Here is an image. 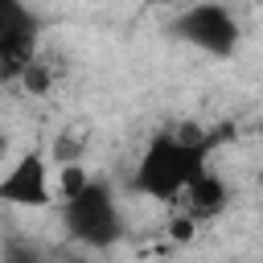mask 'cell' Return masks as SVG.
<instances>
[{
    "label": "cell",
    "mask_w": 263,
    "mask_h": 263,
    "mask_svg": "<svg viewBox=\"0 0 263 263\" xmlns=\"http://www.w3.org/2000/svg\"><path fill=\"white\" fill-rule=\"evenodd\" d=\"M148 4H173V0H148Z\"/></svg>",
    "instance_id": "9a60e30c"
},
{
    "label": "cell",
    "mask_w": 263,
    "mask_h": 263,
    "mask_svg": "<svg viewBox=\"0 0 263 263\" xmlns=\"http://www.w3.org/2000/svg\"><path fill=\"white\" fill-rule=\"evenodd\" d=\"M33 25H41V21L25 0H0V37H8L16 29H33Z\"/></svg>",
    "instance_id": "52a82bcc"
},
{
    "label": "cell",
    "mask_w": 263,
    "mask_h": 263,
    "mask_svg": "<svg viewBox=\"0 0 263 263\" xmlns=\"http://www.w3.org/2000/svg\"><path fill=\"white\" fill-rule=\"evenodd\" d=\"M218 136H205L201 127H185V132H156L132 173V189L156 201H177L181 189L210 168V152H214Z\"/></svg>",
    "instance_id": "6da1fadb"
},
{
    "label": "cell",
    "mask_w": 263,
    "mask_h": 263,
    "mask_svg": "<svg viewBox=\"0 0 263 263\" xmlns=\"http://www.w3.org/2000/svg\"><path fill=\"white\" fill-rule=\"evenodd\" d=\"M45 263H86L82 251H58V255H45Z\"/></svg>",
    "instance_id": "4fadbf2b"
},
{
    "label": "cell",
    "mask_w": 263,
    "mask_h": 263,
    "mask_svg": "<svg viewBox=\"0 0 263 263\" xmlns=\"http://www.w3.org/2000/svg\"><path fill=\"white\" fill-rule=\"evenodd\" d=\"M168 33H173L177 41L210 53V58H230V53L238 49V37H242L238 16H234L226 4H218V0H197V4H189L185 12L173 16Z\"/></svg>",
    "instance_id": "3957f363"
},
{
    "label": "cell",
    "mask_w": 263,
    "mask_h": 263,
    "mask_svg": "<svg viewBox=\"0 0 263 263\" xmlns=\"http://www.w3.org/2000/svg\"><path fill=\"white\" fill-rule=\"evenodd\" d=\"M37 49H41V25L0 37V82H16L21 70L37 58Z\"/></svg>",
    "instance_id": "8992f818"
},
{
    "label": "cell",
    "mask_w": 263,
    "mask_h": 263,
    "mask_svg": "<svg viewBox=\"0 0 263 263\" xmlns=\"http://www.w3.org/2000/svg\"><path fill=\"white\" fill-rule=\"evenodd\" d=\"M16 82H21L29 95H45V90L53 86V66H49V62L37 53V58H33V62L21 70V78H16Z\"/></svg>",
    "instance_id": "ba28073f"
},
{
    "label": "cell",
    "mask_w": 263,
    "mask_h": 263,
    "mask_svg": "<svg viewBox=\"0 0 263 263\" xmlns=\"http://www.w3.org/2000/svg\"><path fill=\"white\" fill-rule=\"evenodd\" d=\"M0 201L4 205H21V210H41V205L53 201L49 164H45V156L37 148L16 156V164L0 177Z\"/></svg>",
    "instance_id": "277c9868"
},
{
    "label": "cell",
    "mask_w": 263,
    "mask_h": 263,
    "mask_svg": "<svg viewBox=\"0 0 263 263\" xmlns=\"http://www.w3.org/2000/svg\"><path fill=\"white\" fill-rule=\"evenodd\" d=\"M78 156H82V140H78V136H66V132H62V136L53 140V164H74Z\"/></svg>",
    "instance_id": "8fae6325"
},
{
    "label": "cell",
    "mask_w": 263,
    "mask_h": 263,
    "mask_svg": "<svg viewBox=\"0 0 263 263\" xmlns=\"http://www.w3.org/2000/svg\"><path fill=\"white\" fill-rule=\"evenodd\" d=\"M4 156H8V136L0 132V160H4Z\"/></svg>",
    "instance_id": "5bb4252c"
},
{
    "label": "cell",
    "mask_w": 263,
    "mask_h": 263,
    "mask_svg": "<svg viewBox=\"0 0 263 263\" xmlns=\"http://www.w3.org/2000/svg\"><path fill=\"white\" fill-rule=\"evenodd\" d=\"M62 226H66V238L82 251L115 247L123 238V218H119V201L111 185L90 177L78 193L62 197Z\"/></svg>",
    "instance_id": "7a4b0ae2"
},
{
    "label": "cell",
    "mask_w": 263,
    "mask_h": 263,
    "mask_svg": "<svg viewBox=\"0 0 263 263\" xmlns=\"http://www.w3.org/2000/svg\"><path fill=\"white\" fill-rule=\"evenodd\" d=\"M181 201H185V214H189L193 222H205V218H214V214L226 210L230 189H226V181H222L214 168H205V173H197V177L181 189Z\"/></svg>",
    "instance_id": "5b68a950"
},
{
    "label": "cell",
    "mask_w": 263,
    "mask_h": 263,
    "mask_svg": "<svg viewBox=\"0 0 263 263\" xmlns=\"http://www.w3.org/2000/svg\"><path fill=\"white\" fill-rule=\"evenodd\" d=\"M0 263H45V251L33 247V242H8Z\"/></svg>",
    "instance_id": "30bf717a"
},
{
    "label": "cell",
    "mask_w": 263,
    "mask_h": 263,
    "mask_svg": "<svg viewBox=\"0 0 263 263\" xmlns=\"http://www.w3.org/2000/svg\"><path fill=\"white\" fill-rule=\"evenodd\" d=\"M86 181H90V177H86L82 160H74V164H58V197H70V193H78Z\"/></svg>",
    "instance_id": "9c48e42d"
},
{
    "label": "cell",
    "mask_w": 263,
    "mask_h": 263,
    "mask_svg": "<svg viewBox=\"0 0 263 263\" xmlns=\"http://www.w3.org/2000/svg\"><path fill=\"white\" fill-rule=\"evenodd\" d=\"M168 234H173V242H189V238L197 234V222H193L189 214H177V218L168 222Z\"/></svg>",
    "instance_id": "7c38bea8"
}]
</instances>
